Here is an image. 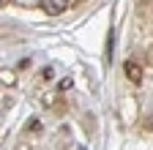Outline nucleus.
<instances>
[{
  "mask_svg": "<svg viewBox=\"0 0 153 150\" xmlns=\"http://www.w3.org/2000/svg\"><path fill=\"white\" fill-rule=\"evenodd\" d=\"M71 6V0H44V11L47 14H63Z\"/></svg>",
  "mask_w": 153,
  "mask_h": 150,
  "instance_id": "2",
  "label": "nucleus"
},
{
  "mask_svg": "<svg viewBox=\"0 0 153 150\" xmlns=\"http://www.w3.org/2000/svg\"><path fill=\"white\" fill-rule=\"evenodd\" d=\"M123 71H126L128 82H134V85H140V82H142V63H137L134 58H128V60L123 63Z\"/></svg>",
  "mask_w": 153,
  "mask_h": 150,
  "instance_id": "1",
  "label": "nucleus"
}]
</instances>
